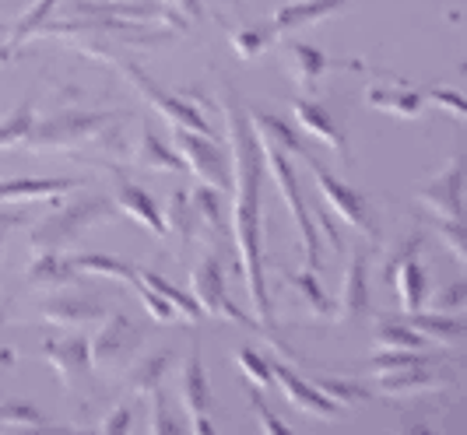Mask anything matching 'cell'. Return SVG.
Masks as SVG:
<instances>
[{
	"instance_id": "7bdbcfd3",
	"label": "cell",
	"mask_w": 467,
	"mask_h": 435,
	"mask_svg": "<svg viewBox=\"0 0 467 435\" xmlns=\"http://www.w3.org/2000/svg\"><path fill=\"white\" fill-rule=\"evenodd\" d=\"M144 429L151 435H169V432H180V421L169 414L165 408V393L162 387L151 389V408H148V421H144Z\"/></svg>"
},
{
	"instance_id": "f6af8a7d",
	"label": "cell",
	"mask_w": 467,
	"mask_h": 435,
	"mask_svg": "<svg viewBox=\"0 0 467 435\" xmlns=\"http://www.w3.org/2000/svg\"><path fill=\"white\" fill-rule=\"evenodd\" d=\"M134 292H138L140 306L148 309V316H151L155 323H172V320H176V309H172V306H169V302H165V298L159 295L155 288H148V285L140 281V285L134 288Z\"/></svg>"
},
{
	"instance_id": "bcb514c9",
	"label": "cell",
	"mask_w": 467,
	"mask_h": 435,
	"mask_svg": "<svg viewBox=\"0 0 467 435\" xmlns=\"http://www.w3.org/2000/svg\"><path fill=\"white\" fill-rule=\"evenodd\" d=\"M317 387L324 389L327 397H334L337 404H345V408H351V404H358V400H366V397H369V389H366V387H355V383H337V379H317Z\"/></svg>"
},
{
	"instance_id": "8992f818",
	"label": "cell",
	"mask_w": 467,
	"mask_h": 435,
	"mask_svg": "<svg viewBox=\"0 0 467 435\" xmlns=\"http://www.w3.org/2000/svg\"><path fill=\"white\" fill-rule=\"evenodd\" d=\"M303 161H306V169H309V176H313V183H317V190L324 193V201H327L330 211H334L348 229L358 232L362 239H379V222H376L369 197H366V193H358L355 186L341 183L327 165H324V161H317L313 155H303Z\"/></svg>"
},
{
	"instance_id": "60d3db41",
	"label": "cell",
	"mask_w": 467,
	"mask_h": 435,
	"mask_svg": "<svg viewBox=\"0 0 467 435\" xmlns=\"http://www.w3.org/2000/svg\"><path fill=\"white\" fill-rule=\"evenodd\" d=\"M235 366L239 372L250 379V387H271L275 383V372H271V358H264L260 351L254 347H239V355H235Z\"/></svg>"
},
{
	"instance_id": "5bb4252c",
	"label": "cell",
	"mask_w": 467,
	"mask_h": 435,
	"mask_svg": "<svg viewBox=\"0 0 467 435\" xmlns=\"http://www.w3.org/2000/svg\"><path fill=\"white\" fill-rule=\"evenodd\" d=\"M271 372H275V383L281 387L285 400L303 414H317V418H327V421H337L345 414V404H337L334 397H327L320 387H309L296 368H288L285 362H271Z\"/></svg>"
},
{
	"instance_id": "836d02e7",
	"label": "cell",
	"mask_w": 467,
	"mask_h": 435,
	"mask_svg": "<svg viewBox=\"0 0 467 435\" xmlns=\"http://www.w3.org/2000/svg\"><path fill=\"white\" fill-rule=\"evenodd\" d=\"M162 218H165V229L172 232V235H176L183 246L197 239V211H193V204H190L187 190L169 193V204H165Z\"/></svg>"
},
{
	"instance_id": "5b68a950",
	"label": "cell",
	"mask_w": 467,
	"mask_h": 435,
	"mask_svg": "<svg viewBox=\"0 0 467 435\" xmlns=\"http://www.w3.org/2000/svg\"><path fill=\"white\" fill-rule=\"evenodd\" d=\"M260 151H264V169L271 172V180H275V186H278L281 201L288 204L292 222H296V229H299V243H303V256H306L303 267L320 271V235H317L313 214L306 211V197H303V190H299V180H296L292 161H288L285 151L271 148V144H264V140H260Z\"/></svg>"
},
{
	"instance_id": "277c9868",
	"label": "cell",
	"mask_w": 467,
	"mask_h": 435,
	"mask_svg": "<svg viewBox=\"0 0 467 435\" xmlns=\"http://www.w3.org/2000/svg\"><path fill=\"white\" fill-rule=\"evenodd\" d=\"M119 119H123V113H109V109H95V113L64 109V113H53L43 123H36L18 148L22 151H53V148H74L85 140L106 144V138L117 130Z\"/></svg>"
},
{
	"instance_id": "44dd1931",
	"label": "cell",
	"mask_w": 467,
	"mask_h": 435,
	"mask_svg": "<svg viewBox=\"0 0 467 435\" xmlns=\"http://www.w3.org/2000/svg\"><path fill=\"white\" fill-rule=\"evenodd\" d=\"M348 4L351 0H292V4L275 7L271 28H275L278 36H288V32H296V28H303V25L327 22L337 11H345Z\"/></svg>"
},
{
	"instance_id": "816d5d0a",
	"label": "cell",
	"mask_w": 467,
	"mask_h": 435,
	"mask_svg": "<svg viewBox=\"0 0 467 435\" xmlns=\"http://www.w3.org/2000/svg\"><path fill=\"white\" fill-rule=\"evenodd\" d=\"M18 225H25V214H18V211H0V256H4V243H7V235L18 229Z\"/></svg>"
},
{
	"instance_id": "1f68e13d",
	"label": "cell",
	"mask_w": 467,
	"mask_h": 435,
	"mask_svg": "<svg viewBox=\"0 0 467 435\" xmlns=\"http://www.w3.org/2000/svg\"><path fill=\"white\" fill-rule=\"evenodd\" d=\"M138 274H140V281H144L148 288H155V292H159V295H162L165 302L176 309V316H183L187 323H201V320H204V309L197 306V298L187 295L180 285H172V281H169V277H162L159 271H138Z\"/></svg>"
},
{
	"instance_id": "d6986e66",
	"label": "cell",
	"mask_w": 467,
	"mask_h": 435,
	"mask_svg": "<svg viewBox=\"0 0 467 435\" xmlns=\"http://www.w3.org/2000/svg\"><path fill=\"white\" fill-rule=\"evenodd\" d=\"M109 309L99 298L85 295H53L39 306V320L47 326H92L106 316Z\"/></svg>"
},
{
	"instance_id": "ee69618b",
	"label": "cell",
	"mask_w": 467,
	"mask_h": 435,
	"mask_svg": "<svg viewBox=\"0 0 467 435\" xmlns=\"http://www.w3.org/2000/svg\"><path fill=\"white\" fill-rule=\"evenodd\" d=\"M464 306H467V281H453V285H446L440 295L432 298V313H450V316H464Z\"/></svg>"
},
{
	"instance_id": "e575fe53",
	"label": "cell",
	"mask_w": 467,
	"mask_h": 435,
	"mask_svg": "<svg viewBox=\"0 0 467 435\" xmlns=\"http://www.w3.org/2000/svg\"><path fill=\"white\" fill-rule=\"evenodd\" d=\"M285 281L299 292V298L309 306V313H313V316H320V320H330V316H334V302L327 298L324 285L317 281V271H309V267H303V271H288Z\"/></svg>"
},
{
	"instance_id": "8fae6325",
	"label": "cell",
	"mask_w": 467,
	"mask_h": 435,
	"mask_svg": "<svg viewBox=\"0 0 467 435\" xmlns=\"http://www.w3.org/2000/svg\"><path fill=\"white\" fill-rule=\"evenodd\" d=\"M373 316V295H369V246L355 243L348 267L341 277V295L334 306V320L341 326H358Z\"/></svg>"
},
{
	"instance_id": "83f0119b",
	"label": "cell",
	"mask_w": 467,
	"mask_h": 435,
	"mask_svg": "<svg viewBox=\"0 0 467 435\" xmlns=\"http://www.w3.org/2000/svg\"><path fill=\"white\" fill-rule=\"evenodd\" d=\"M366 106L394 116V119H419L425 113V95L415 92V88H400V85H394V88H369Z\"/></svg>"
},
{
	"instance_id": "4dcf8cb0",
	"label": "cell",
	"mask_w": 467,
	"mask_h": 435,
	"mask_svg": "<svg viewBox=\"0 0 467 435\" xmlns=\"http://www.w3.org/2000/svg\"><path fill=\"white\" fill-rule=\"evenodd\" d=\"M373 347L376 351H429V341L400 316H379Z\"/></svg>"
},
{
	"instance_id": "f907efd6",
	"label": "cell",
	"mask_w": 467,
	"mask_h": 435,
	"mask_svg": "<svg viewBox=\"0 0 467 435\" xmlns=\"http://www.w3.org/2000/svg\"><path fill=\"white\" fill-rule=\"evenodd\" d=\"M254 411H257V425L264 429V432H275V435H288V425L281 421V418H275L271 414V408L260 400V393H254Z\"/></svg>"
},
{
	"instance_id": "d590c367",
	"label": "cell",
	"mask_w": 467,
	"mask_h": 435,
	"mask_svg": "<svg viewBox=\"0 0 467 435\" xmlns=\"http://www.w3.org/2000/svg\"><path fill=\"white\" fill-rule=\"evenodd\" d=\"M57 4H60V0H36V4H32V7L25 11L22 18L15 22V28H11V36H7V47H0V60L15 57V53H18V47H22L25 39H32L39 25H47L49 11H53Z\"/></svg>"
},
{
	"instance_id": "7c38bea8",
	"label": "cell",
	"mask_w": 467,
	"mask_h": 435,
	"mask_svg": "<svg viewBox=\"0 0 467 435\" xmlns=\"http://www.w3.org/2000/svg\"><path fill=\"white\" fill-rule=\"evenodd\" d=\"M419 204L429 207L432 218H450V222H464V159L450 155L446 165L419 186Z\"/></svg>"
},
{
	"instance_id": "8d00e7d4",
	"label": "cell",
	"mask_w": 467,
	"mask_h": 435,
	"mask_svg": "<svg viewBox=\"0 0 467 435\" xmlns=\"http://www.w3.org/2000/svg\"><path fill=\"white\" fill-rule=\"evenodd\" d=\"M281 36L271 28V22L267 25H246V28H239V32H233V49L239 60H257L264 49H271L275 43H278Z\"/></svg>"
},
{
	"instance_id": "f1b7e54d",
	"label": "cell",
	"mask_w": 467,
	"mask_h": 435,
	"mask_svg": "<svg viewBox=\"0 0 467 435\" xmlns=\"http://www.w3.org/2000/svg\"><path fill=\"white\" fill-rule=\"evenodd\" d=\"M67 260L74 264V271H78V274L113 277V281H123V285H130V288H138L140 285L138 267H134V264H127V260L109 256V253H74V256H67Z\"/></svg>"
},
{
	"instance_id": "7dc6e473",
	"label": "cell",
	"mask_w": 467,
	"mask_h": 435,
	"mask_svg": "<svg viewBox=\"0 0 467 435\" xmlns=\"http://www.w3.org/2000/svg\"><path fill=\"white\" fill-rule=\"evenodd\" d=\"M425 102H436V106H443L446 113L453 116V119H464L467 116V102H464V95L461 92H453V88H425Z\"/></svg>"
},
{
	"instance_id": "6da1fadb",
	"label": "cell",
	"mask_w": 467,
	"mask_h": 435,
	"mask_svg": "<svg viewBox=\"0 0 467 435\" xmlns=\"http://www.w3.org/2000/svg\"><path fill=\"white\" fill-rule=\"evenodd\" d=\"M222 116L229 127V151H233V229H235V253L243 264V277L250 288V302L260 316V330L271 341L275 351L292 358V347L275 330V309H271V295H267V281H264V218H260V176H264V151H260L257 130L250 127L246 109L239 102L235 88H225L222 95Z\"/></svg>"
},
{
	"instance_id": "2e32d148",
	"label": "cell",
	"mask_w": 467,
	"mask_h": 435,
	"mask_svg": "<svg viewBox=\"0 0 467 435\" xmlns=\"http://www.w3.org/2000/svg\"><path fill=\"white\" fill-rule=\"evenodd\" d=\"M292 123H296V130H303V134L317 138L320 144H327L334 155L348 159V138L341 134L337 119L330 116V109L324 106V102H313V98H299V102L292 106Z\"/></svg>"
},
{
	"instance_id": "4fadbf2b",
	"label": "cell",
	"mask_w": 467,
	"mask_h": 435,
	"mask_svg": "<svg viewBox=\"0 0 467 435\" xmlns=\"http://www.w3.org/2000/svg\"><path fill=\"white\" fill-rule=\"evenodd\" d=\"M180 404L190 418V429L197 435H211V387L208 372H204V358H201V341H193V347L187 351L183 366H180Z\"/></svg>"
},
{
	"instance_id": "603a6c76",
	"label": "cell",
	"mask_w": 467,
	"mask_h": 435,
	"mask_svg": "<svg viewBox=\"0 0 467 435\" xmlns=\"http://www.w3.org/2000/svg\"><path fill=\"white\" fill-rule=\"evenodd\" d=\"M81 180H64V176H47V180H0V204H18V201H47V197H64L78 190Z\"/></svg>"
},
{
	"instance_id": "b9f144b4",
	"label": "cell",
	"mask_w": 467,
	"mask_h": 435,
	"mask_svg": "<svg viewBox=\"0 0 467 435\" xmlns=\"http://www.w3.org/2000/svg\"><path fill=\"white\" fill-rule=\"evenodd\" d=\"M432 232H436V239L443 243L446 250L457 256V264H464V260H467V229H464V222L432 218Z\"/></svg>"
},
{
	"instance_id": "681fc988",
	"label": "cell",
	"mask_w": 467,
	"mask_h": 435,
	"mask_svg": "<svg viewBox=\"0 0 467 435\" xmlns=\"http://www.w3.org/2000/svg\"><path fill=\"white\" fill-rule=\"evenodd\" d=\"M130 425H134V411H130V408H113V411L99 421V432L123 435V432H130Z\"/></svg>"
},
{
	"instance_id": "c3c4849f",
	"label": "cell",
	"mask_w": 467,
	"mask_h": 435,
	"mask_svg": "<svg viewBox=\"0 0 467 435\" xmlns=\"http://www.w3.org/2000/svg\"><path fill=\"white\" fill-rule=\"evenodd\" d=\"M204 4H208V0H165V11L176 15L183 25H193L204 18Z\"/></svg>"
},
{
	"instance_id": "4316f807",
	"label": "cell",
	"mask_w": 467,
	"mask_h": 435,
	"mask_svg": "<svg viewBox=\"0 0 467 435\" xmlns=\"http://www.w3.org/2000/svg\"><path fill=\"white\" fill-rule=\"evenodd\" d=\"M78 277L81 274L74 271V264L60 253H32L25 267V281L36 288H64V285H74Z\"/></svg>"
},
{
	"instance_id": "7a4b0ae2",
	"label": "cell",
	"mask_w": 467,
	"mask_h": 435,
	"mask_svg": "<svg viewBox=\"0 0 467 435\" xmlns=\"http://www.w3.org/2000/svg\"><path fill=\"white\" fill-rule=\"evenodd\" d=\"M36 36L43 39H67V47H78L92 57H109L117 47H155V43H169L172 28H144L140 22L130 18H67V22L39 25ZM32 36V39H36Z\"/></svg>"
},
{
	"instance_id": "f35d334b",
	"label": "cell",
	"mask_w": 467,
	"mask_h": 435,
	"mask_svg": "<svg viewBox=\"0 0 467 435\" xmlns=\"http://www.w3.org/2000/svg\"><path fill=\"white\" fill-rule=\"evenodd\" d=\"M32 127H36V109H32V102H22L15 113H7L0 119V151L4 148H18L28 138Z\"/></svg>"
},
{
	"instance_id": "ba28073f",
	"label": "cell",
	"mask_w": 467,
	"mask_h": 435,
	"mask_svg": "<svg viewBox=\"0 0 467 435\" xmlns=\"http://www.w3.org/2000/svg\"><path fill=\"white\" fill-rule=\"evenodd\" d=\"M190 288H193V298H197V306L204 309V316H218V320H233L239 326H246V330H260V323H254L235 302H229L225 295V267H222V260L214 256V253H204L201 260H197V267L190 271Z\"/></svg>"
},
{
	"instance_id": "52a82bcc",
	"label": "cell",
	"mask_w": 467,
	"mask_h": 435,
	"mask_svg": "<svg viewBox=\"0 0 467 435\" xmlns=\"http://www.w3.org/2000/svg\"><path fill=\"white\" fill-rule=\"evenodd\" d=\"M144 337H148V330L140 323H134L130 316H123V313H106L99 320V334L88 341L92 366L109 372V376H117L123 366H130V358H134V351L144 344Z\"/></svg>"
},
{
	"instance_id": "30bf717a",
	"label": "cell",
	"mask_w": 467,
	"mask_h": 435,
	"mask_svg": "<svg viewBox=\"0 0 467 435\" xmlns=\"http://www.w3.org/2000/svg\"><path fill=\"white\" fill-rule=\"evenodd\" d=\"M176 130V155L183 159V169H190L197 180L218 193H229L233 186V172H229V155L214 144V138L193 134V130Z\"/></svg>"
},
{
	"instance_id": "9a60e30c",
	"label": "cell",
	"mask_w": 467,
	"mask_h": 435,
	"mask_svg": "<svg viewBox=\"0 0 467 435\" xmlns=\"http://www.w3.org/2000/svg\"><path fill=\"white\" fill-rule=\"evenodd\" d=\"M446 379H450V376L440 372L429 355H421L419 362H408V366L376 372V387H379V393H387V397H408V393L440 389V387H446Z\"/></svg>"
},
{
	"instance_id": "f5cc1de1",
	"label": "cell",
	"mask_w": 467,
	"mask_h": 435,
	"mask_svg": "<svg viewBox=\"0 0 467 435\" xmlns=\"http://www.w3.org/2000/svg\"><path fill=\"white\" fill-rule=\"evenodd\" d=\"M109 4H140V0H109Z\"/></svg>"
},
{
	"instance_id": "e0dca14e",
	"label": "cell",
	"mask_w": 467,
	"mask_h": 435,
	"mask_svg": "<svg viewBox=\"0 0 467 435\" xmlns=\"http://www.w3.org/2000/svg\"><path fill=\"white\" fill-rule=\"evenodd\" d=\"M43 358L57 368L60 383L67 389H78L92 372V355L85 337H64V341H43Z\"/></svg>"
},
{
	"instance_id": "484cf974",
	"label": "cell",
	"mask_w": 467,
	"mask_h": 435,
	"mask_svg": "<svg viewBox=\"0 0 467 435\" xmlns=\"http://www.w3.org/2000/svg\"><path fill=\"white\" fill-rule=\"evenodd\" d=\"M176 362V355L169 351V347H159V351H148L144 358H138L134 366L127 368V389L130 393H138V397H148L151 389L162 387V379L169 376V368Z\"/></svg>"
},
{
	"instance_id": "f546056e",
	"label": "cell",
	"mask_w": 467,
	"mask_h": 435,
	"mask_svg": "<svg viewBox=\"0 0 467 435\" xmlns=\"http://www.w3.org/2000/svg\"><path fill=\"white\" fill-rule=\"evenodd\" d=\"M134 165L138 169H148V172H180L183 169V159L165 144L155 130H140L138 148H134Z\"/></svg>"
},
{
	"instance_id": "ffe728a7",
	"label": "cell",
	"mask_w": 467,
	"mask_h": 435,
	"mask_svg": "<svg viewBox=\"0 0 467 435\" xmlns=\"http://www.w3.org/2000/svg\"><path fill=\"white\" fill-rule=\"evenodd\" d=\"M113 204H117V211H123V214H130L134 222H140L155 239H169L162 207L155 204V197H151L148 190H140L138 183L123 180L119 172H117V197H113Z\"/></svg>"
},
{
	"instance_id": "ab89813d",
	"label": "cell",
	"mask_w": 467,
	"mask_h": 435,
	"mask_svg": "<svg viewBox=\"0 0 467 435\" xmlns=\"http://www.w3.org/2000/svg\"><path fill=\"white\" fill-rule=\"evenodd\" d=\"M0 429H49V421L28 400H0Z\"/></svg>"
},
{
	"instance_id": "ac0fdd59",
	"label": "cell",
	"mask_w": 467,
	"mask_h": 435,
	"mask_svg": "<svg viewBox=\"0 0 467 435\" xmlns=\"http://www.w3.org/2000/svg\"><path fill=\"white\" fill-rule=\"evenodd\" d=\"M278 57H281L285 74H288L303 92H313L317 81L330 70L327 53L309 47V43H292V39H288V43H278Z\"/></svg>"
},
{
	"instance_id": "cb8c5ba5",
	"label": "cell",
	"mask_w": 467,
	"mask_h": 435,
	"mask_svg": "<svg viewBox=\"0 0 467 435\" xmlns=\"http://www.w3.org/2000/svg\"><path fill=\"white\" fill-rule=\"evenodd\" d=\"M404 323L415 326L429 344H443V347H461L464 344V316H450V313H404Z\"/></svg>"
},
{
	"instance_id": "d4e9b609",
	"label": "cell",
	"mask_w": 467,
	"mask_h": 435,
	"mask_svg": "<svg viewBox=\"0 0 467 435\" xmlns=\"http://www.w3.org/2000/svg\"><path fill=\"white\" fill-rule=\"evenodd\" d=\"M190 193V204L197 211V235H211V239H225L229 235V218H225V204L222 193L211 186L197 183Z\"/></svg>"
},
{
	"instance_id": "3957f363",
	"label": "cell",
	"mask_w": 467,
	"mask_h": 435,
	"mask_svg": "<svg viewBox=\"0 0 467 435\" xmlns=\"http://www.w3.org/2000/svg\"><path fill=\"white\" fill-rule=\"evenodd\" d=\"M117 214V204L102 193H81L67 204L53 207L47 218L32 229L28 246L32 253H60L67 250L70 243H78V235L85 229H92L99 222H109Z\"/></svg>"
},
{
	"instance_id": "74e56055",
	"label": "cell",
	"mask_w": 467,
	"mask_h": 435,
	"mask_svg": "<svg viewBox=\"0 0 467 435\" xmlns=\"http://www.w3.org/2000/svg\"><path fill=\"white\" fill-rule=\"evenodd\" d=\"M425 239H429V235H425L421 229L408 232V235H400L398 243H394L390 250L383 253V260H379V267H383V271H379V277H383V281H394V274H398L400 264L415 260V256L425 250Z\"/></svg>"
},
{
	"instance_id": "9c48e42d",
	"label": "cell",
	"mask_w": 467,
	"mask_h": 435,
	"mask_svg": "<svg viewBox=\"0 0 467 435\" xmlns=\"http://www.w3.org/2000/svg\"><path fill=\"white\" fill-rule=\"evenodd\" d=\"M117 64L123 67V74H127V81L138 88L159 113H162L165 123H172V127H180V130H193V134H204V138H214V127H211L208 119H204V113L197 109V106H190L187 98H180V95L165 92L162 85L155 81V78H148L144 70L138 67V64H127V60H119Z\"/></svg>"
},
{
	"instance_id": "7402d4cb",
	"label": "cell",
	"mask_w": 467,
	"mask_h": 435,
	"mask_svg": "<svg viewBox=\"0 0 467 435\" xmlns=\"http://www.w3.org/2000/svg\"><path fill=\"white\" fill-rule=\"evenodd\" d=\"M246 119H250V127L257 130V138L264 140V144L278 148V151H285V155H296V159L309 155V148H306V140L299 138V130L288 127L281 116L264 113V109H246Z\"/></svg>"
},
{
	"instance_id": "d6a6232c",
	"label": "cell",
	"mask_w": 467,
	"mask_h": 435,
	"mask_svg": "<svg viewBox=\"0 0 467 435\" xmlns=\"http://www.w3.org/2000/svg\"><path fill=\"white\" fill-rule=\"evenodd\" d=\"M398 295L404 313H421L429 306V277L419 267V260H408L398 267Z\"/></svg>"
}]
</instances>
